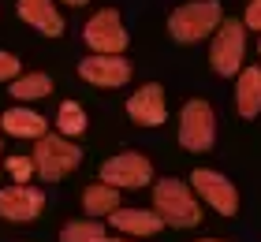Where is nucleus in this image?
Returning a JSON list of instances; mask_svg holds the SVG:
<instances>
[{
    "instance_id": "18",
    "label": "nucleus",
    "mask_w": 261,
    "mask_h": 242,
    "mask_svg": "<svg viewBox=\"0 0 261 242\" xmlns=\"http://www.w3.org/2000/svg\"><path fill=\"white\" fill-rule=\"evenodd\" d=\"M45 93H49V75H27L11 82V97H19V101H34V97H45Z\"/></svg>"
},
{
    "instance_id": "22",
    "label": "nucleus",
    "mask_w": 261,
    "mask_h": 242,
    "mask_svg": "<svg viewBox=\"0 0 261 242\" xmlns=\"http://www.w3.org/2000/svg\"><path fill=\"white\" fill-rule=\"evenodd\" d=\"M243 26L261 30V0H250V4H246V19H243Z\"/></svg>"
},
{
    "instance_id": "8",
    "label": "nucleus",
    "mask_w": 261,
    "mask_h": 242,
    "mask_svg": "<svg viewBox=\"0 0 261 242\" xmlns=\"http://www.w3.org/2000/svg\"><path fill=\"white\" fill-rule=\"evenodd\" d=\"M191 186H194V190H198V194H201V198H205L220 216H235V209H239V190H235L220 172L198 168V172L191 175Z\"/></svg>"
},
{
    "instance_id": "10",
    "label": "nucleus",
    "mask_w": 261,
    "mask_h": 242,
    "mask_svg": "<svg viewBox=\"0 0 261 242\" xmlns=\"http://www.w3.org/2000/svg\"><path fill=\"white\" fill-rule=\"evenodd\" d=\"M127 116L135 119V123H142V127H161L164 119H168V108H164V90L157 86V82L135 90V93H130V101H127Z\"/></svg>"
},
{
    "instance_id": "17",
    "label": "nucleus",
    "mask_w": 261,
    "mask_h": 242,
    "mask_svg": "<svg viewBox=\"0 0 261 242\" xmlns=\"http://www.w3.org/2000/svg\"><path fill=\"white\" fill-rule=\"evenodd\" d=\"M56 127H60L64 135H86V112H82L75 101H64L60 116H56Z\"/></svg>"
},
{
    "instance_id": "1",
    "label": "nucleus",
    "mask_w": 261,
    "mask_h": 242,
    "mask_svg": "<svg viewBox=\"0 0 261 242\" xmlns=\"http://www.w3.org/2000/svg\"><path fill=\"white\" fill-rule=\"evenodd\" d=\"M220 22H224V15H220L217 0H191V4H183V8L172 11L168 34L175 41H183V45H194L201 38H209V34H217Z\"/></svg>"
},
{
    "instance_id": "5",
    "label": "nucleus",
    "mask_w": 261,
    "mask_h": 242,
    "mask_svg": "<svg viewBox=\"0 0 261 242\" xmlns=\"http://www.w3.org/2000/svg\"><path fill=\"white\" fill-rule=\"evenodd\" d=\"M179 142L183 149H209L217 142V116H213L209 101H187L183 104V116H179Z\"/></svg>"
},
{
    "instance_id": "6",
    "label": "nucleus",
    "mask_w": 261,
    "mask_h": 242,
    "mask_svg": "<svg viewBox=\"0 0 261 242\" xmlns=\"http://www.w3.org/2000/svg\"><path fill=\"white\" fill-rule=\"evenodd\" d=\"M82 38H86V45H90L97 56H120L123 48H127V30L120 26L116 8L97 11V15L82 26Z\"/></svg>"
},
{
    "instance_id": "14",
    "label": "nucleus",
    "mask_w": 261,
    "mask_h": 242,
    "mask_svg": "<svg viewBox=\"0 0 261 242\" xmlns=\"http://www.w3.org/2000/svg\"><path fill=\"white\" fill-rule=\"evenodd\" d=\"M112 224L120 227V231H127V235H157L164 227L161 216L157 212H146V209H116L112 212Z\"/></svg>"
},
{
    "instance_id": "4",
    "label": "nucleus",
    "mask_w": 261,
    "mask_h": 242,
    "mask_svg": "<svg viewBox=\"0 0 261 242\" xmlns=\"http://www.w3.org/2000/svg\"><path fill=\"white\" fill-rule=\"evenodd\" d=\"M30 160L38 168V175L53 183V179H64L67 172H75L82 153H79V145H71L64 138H56V135H45V138H38V149H34Z\"/></svg>"
},
{
    "instance_id": "3",
    "label": "nucleus",
    "mask_w": 261,
    "mask_h": 242,
    "mask_svg": "<svg viewBox=\"0 0 261 242\" xmlns=\"http://www.w3.org/2000/svg\"><path fill=\"white\" fill-rule=\"evenodd\" d=\"M243 52H246V26L239 19H224L217 26V38L209 45V64L217 75L231 78L243 71Z\"/></svg>"
},
{
    "instance_id": "7",
    "label": "nucleus",
    "mask_w": 261,
    "mask_h": 242,
    "mask_svg": "<svg viewBox=\"0 0 261 242\" xmlns=\"http://www.w3.org/2000/svg\"><path fill=\"white\" fill-rule=\"evenodd\" d=\"M149 179H153V164L142 153L112 156V160H105V168H101V183L116 186V190H138V186H146Z\"/></svg>"
},
{
    "instance_id": "23",
    "label": "nucleus",
    "mask_w": 261,
    "mask_h": 242,
    "mask_svg": "<svg viewBox=\"0 0 261 242\" xmlns=\"http://www.w3.org/2000/svg\"><path fill=\"white\" fill-rule=\"evenodd\" d=\"M64 4H86V0H64Z\"/></svg>"
},
{
    "instance_id": "25",
    "label": "nucleus",
    "mask_w": 261,
    "mask_h": 242,
    "mask_svg": "<svg viewBox=\"0 0 261 242\" xmlns=\"http://www.w3.org/2000/svg\"><path fill=\"white\" fill-rule=\"evenodd\" d=\"M201 242H220V238H201Z\"/></svg>"
},
{
    "instance_id": "11",
    "label": "nucleus",
    "mask_w": 261,
    "mask_h": 242,
    "mask_svg": "<svg viewBox=\"0 0 261 242\" xmlns=\"http://www.w3.org/2000/svg\"><path fill=\"white\" fill-rule=\"evenodd\" d=\"M79 75L93 86H123L130 78V64L120 56H90L79 64Z\"/></svg>"
},
{
    "instance_id": "12",
    "label": "nucleus",
    "mask_w": 261,
    "mask_h": 242,
    "mask_svg": "<svg viewBox=\"0 0 261 242\" xmlns=\"http://www.w3.org/2000/svg\"><path fill=\"white\" fill-rule=\"evenodd\" d=\"M19 15L30 26H38L41 34H49V38H60L64 34V19L56 15L53 0H19Z\"/></svg>"
},
{
    "instance_id": "2",
    "label": "nucleus",
    "mask_w": 261,
    "mask_h": 242,
    "mask_svg": "<svg viewBox=\"0 0 261 242\" xmlns=\"http://www.w3.org/2000/svg\"><path fill=\"white\" fill-rule=\"evenodd\" d=\"M153 205L164 224H175V227H194L201 224V209H198V198L187 190L179 179H157L153 186Z\"/></svg>"
},
{
    "instance_id": "13",
    "label": "nucleus",
    "mask_w": 261,
    "mask_h": 242,
    "mask_svg": "<svg viewBox=\"0 0 261 242\" xmlns=\"http://www.w3.org/2000/svg\"><path fill=\"white\" fill-rule=\"evenodd\" d=\"M235 108H239V116H246V119H254L261 112V67L239 71V82H235Z\"/></svg>"
},
{
    "instance_id": "16",
    "label": "nucleus",
    "mask_w": 261,
    "mask_h": 242,
    "mask_svg": "<svg viewBox=\"0 0 261 242\" xmlns=\"http://www.w3.org/2000/svg\"><path fill=\"white\" fill-rule=\"evenodd\" d=\"M116 201H120V190H116V186H105V183L86 186V194H82V205H86L90 216H112L116 209H120Z\"/></svg>"
},
{
    "instance_id": "24",
    "label": "nucleus",
    "mask_w": 261,
    "mask_h": 242,
    "mask_svg": "<svg viewBox=\"0 0 261 242\" xmlns=\"http://www.w3.org/2000/svg\"><path fill=\"white\" fill-rule=\"evenodd\" d=\"M101 242H123V238H101Z\"/></svg>"
},
{
    "instance_id": "21",
    "label": "nucleus",
    "mask_w": 261,
    "mask_h": 242,
    "mask_svg": "<svg viewBox=\"0 0 261 242\" xmlns=\"http://www.w3.org/2000/svg\"><path fill=\"white\" fill-rule=\"evenodd\" d=\"M19 71H22V67H19V60H15V56H11V52H0V82H8V78L15 82Z\"/></svg>"
},
{
    "instance_id": "26",
    "label": "nucleus",
    "mask_w": 261,
    "mask_h": 242,
    "mask_svg": "<svg viewBox=\"0 0 261 242\" xmlns=\"http://www.w3.org/2000/svg\"><path fill=\"white\" fill-rule=\"evenodd\" d=\"M257 48H261V45H257Z\"/></svg>"
},
{
    "instance_id": "20",
    "label": "nucleus",
    "mask_w": 261,
    "mask_h": 242,
    "mask_svg": "<svg viewBox=\"0 0 261 242\" xmlns=\"http://www.w3.org/2000/svg\"><path fill=\"white\" fill-rule=\"evenodd\" d=\"M8 172H11V179H15V186H30V175L38 172V168H34V160H27V156H11Z\"/></svg>"
},
{
    "instance_id": "15",
    "label": "nucleus",
    "mask_w": 261,
    "mask_h": 242,
    "mask_svg": "<svg viewBox=\"0 0 261 242\" xmlns=\"http://www.w3.org/2000/svg\"><path fill=\"white\" fill-rule=\"evenodd\" d=\"M4 130L15 138H45V119L27 108H11V112H4Z\"/></svg>"
},
{
    "instance_id": "19",
    "label": "nucleus",
    "mask_w": 261,
    "mask_h": 242,
    "mask_svg": "<svg viewBox=\"0 0 261 242\" xmlns=\"http://www.w3.org/2000/svg\"><path fill=\"white\" fill-rule=\"evenodd\" d=\"M105 238V224L101 220H82V224H71L64 227L60 242H101Z\"/></svg>"
},
{
    "instance_id": "9",
    "label": "nucleus",
    "mask_w": 261,
    "mask_h": 242,
    "mask_svg": "<svg viewBox=\"0 0 261 242\" xmlns=\"http://www.w3.org/2000/svg\"><path fill=\"white\" fill-rule=\"evenodd\" d=\"M45 209V194L34 190V186H11V190H0V216L11 224H27V220H38V212Z\"/></svg>"
}]
</instances>
